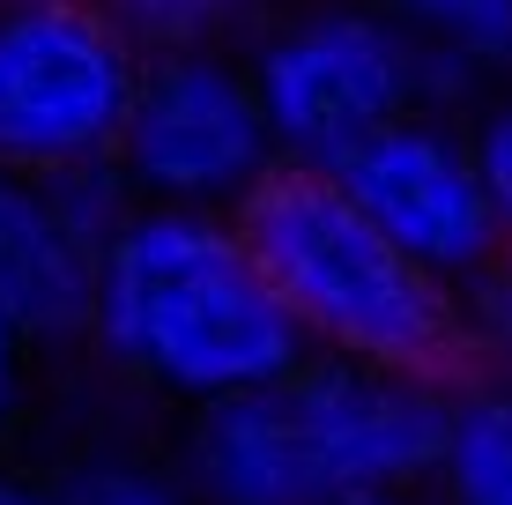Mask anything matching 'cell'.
Masks as SVG:
<instances>
[{
	"label": "cell",
	"mask_w": 512,
	"mask_h": 505,
	"mask_svg": "<svg viewBox=\"0 0 512 505\" xmlns=\"http://www.w3.org/2000/svg\"><path fill=\"white\" fill-rule=\"evenodd\" d=\"M253 90L268 104L282 171L342 179L379 134L423 112L416 38L379 0H312L253 30Z\"/></svg>",
	"instance_id": "obj_4"
},
{
	"label": "cell",
	"mask_w": 512,
	"mask_h": 505,
	"mask_svg": "<svg viewBox=\"0 0 512 505\" xmlns=\"http://www.w3.org/2000/svg\"><path fill=\"white\" fill-rule=\"evenodd\" d=\"M90 357L119 387L201 416L297 379L312 342L238 216L141 208L97 260Z\"/></svg>",
	"instance_id": "obj_1"
},
{
	"label": "cell",
	"mask_w": 512,
	"mask_h": 505,
	"mask_svg": "<svg viewBox=\"0 0 512 505\" xmlns=\"http://www.w3.org/2000/svg\"><path fill=\"white\" fill-rule=\"evenodd\" d=\"M97 253L60 223L45 179L0 171V320L30 350H90Z\"/></svg>",
	"instance_id": "obj_8"
},
{
	"label": "cell",
	"mask_w": 512,
	"mask_h": 505,
	"mask_svg": "<svg viewBox=\"0 0 512 505\" xmlns=\"http://www.w3.org/2000/svg\"><path fill=\"white\" fill-rule=\"evenodd\" d=\"M438 498L446 505H512V379H498V372L461 379Z\"/></svg>",
	"instance_id": "obj_9"
},
{
	"label": "cell",
	"mask_w": 512,
	"mask_h": 505,
	"mask_svg": "<svg viewBox=\"0 0 512 505\" xmlns=\"http://www.w3.org/2000/svg\"><path fill=\"white\" fill-rule=\"evenodd\" d=\"M52 483H60V505H201L179 454H149L134 439L82 446Z\"/></svg>",
	"instance_id": "obj_11"
},
{
	"label": "cell",
	"mask_w": 512,
	"mask_h": 505,
	"mask_svg": "<svg viewBox=\"0 0 512 505\" xmlns=\"http://www.w3.org/2000/svg\"><path fill=\"white\" fill-rule=\"evenodd\" d=\"M468 335H475V372L512 379V253L468 290Z\"/></svg>",
	"instance_id": "obj_14"
},
{
	"label": "cell",
	"mask_w": 512,
	"mask_h": 505,
	"mask_svg": "<svg viewBox=\"0 0 512 505\" xmlns=\"http://www.w3.org/2000/svg\"><path fill=\"white\" fill-rule=\"evenodd\" d=\"M119 30L134 38L141 60L164 52H223V45H253L260 30V0H97Z\"/></svg>",
	"instance_id": "obj_10"
},
{
	"label": "cell",
	"mask_w": 512,
	"mask_h": 505,
	"mask_svg": "<svg viewBox=\"0 0 512 505\" xmlns=\"http://www.w3.org/2000/svg\"><path fill=\"white\" fill-rule=\"evenodd\" d=\"M468 142H475L483 186H490V201H498V216H505V238H512V90H498L468 119Z\"/></svg>",
	"instance_id": "obj_15"
},
{
	"label": "cell",
	"mask_w": 512,
	"mask_h": 505,
	"mask_svg": "<svg viewBox=\"0 0 512 505\" xmlns=\"http://www.w3.org/2000/svg\"><path fill=\"white\" fill-rule=\"evenodd\" d=\"M119 171L134 179L141 208L245 216L282 179V149L245 52H164L141 67L127 134H119Z\"/></svg>",
	"instance_id": "obj_6"
},
{
	"label": "cell",
	"mask_w": 512,
	"mask_h": 505,
	"mask_svg": "<svg viewBox=\"0 0 512 505\" xmlns=\"http://www.w3.org/2000/svg\"><path fill=\"white\" fill-rule=\"evenodd\" d=\"M23 394H30V342L0 320V446H8L15 424H23Z\"/></svg>",
	"instance_id": "obj_16"
},
{
	"label": "cell",
	"mask_w": 512,
	"mask_h": 505,
	"mask_svg": "<svg viewBox=\"0 0 512 505\" xmlns=\"http://www.w3.org/2000/svg\"><path fill=\"white\" fill-rule=\"evenodd\" d=\"M401 505H446V498H438V491H423V498H401Z\"/></svg>",
	"instance_id": "obj_18"
},
{
	"label": "cell",
	"mask_w": 512,
	"mask_h": 505,
	"mask_svg": "<svg viewBox=\"0 0 512 505\" xmlns=\"http://www.w3.org/2000/svg\"><path fill=\"white\" fill-rule=\"evenodd\" d=\"M461 379L312 357L268 394L201 409L179 468L201 505H401L438 491Z\"/></svg>",
	"instance_id": "obj_2"
},
{
	"label": "cell",
	"mask_w": 512,
	"mask_h": 505,
	"mask_svg": "<svg viewBox=\"0 0 512 505\" xmlns=\"http://www.w3.org/2000/svg\"><path fill=\"white\" fill-rule=\"evenodd\" d=\"M290 320L305 327L312 357L372 364L409 379H468L475 335L468 298L423 275L394 238L342 194V179L282 171L238 216Z\"/></svg>",
	"instance_id": "obj_3"
},
{
	"label": "cell",
	"mask_w": 512,
	"mask_h": 505,
	"mask_svg": "<svg viewBox=\"0 0 512 505\" xmlns=\"http://www.w3.org/2000/svg\"><path fill=\"white\" fill-rule=\"evenodd\" d=\"M0 505H60V483L30 468H0Z\"/></svg>",
	"instance_id": "obj_17"
},
{
	"label": "cell",
	"mask_w": 512,
	"mask_h": 505,
	"mask_svg": "<svg viewBox=\"0 0 512 505\" xmlns=\"http://www.w3.org/2000/svg\"><path fill=\"white\" fill-rule=\"evenodd\" d=\"M45 194H52V208H60V223H67V231H75L97 260H104V246H112V238L141 216V194H134L127 171H119V156H97V164L52 171Z\"/></svg>",
	"instance_id": "obj_13"
},
{
	"label": "cell",
	"mask_w": 512,
	"mask_h": 505,
	"mask_svg": "<svg viewBox=\"0 0 512 505\" xmlns=\"http://www.w3.org/2000/svg\"><path fill=\"white\" fill-rule=\"evenodd\" d=\"M141 67L97 0H0V171L52 179L119 156Z\"/></svg>",
	"instance_id": "obj_5"
},
{
	"label": "cell",
	"mask_w": 512,
	"mask_h": 505,
	"mask_svg": "<svg viewBox=\"0 0 512 505\" xmlns=\"http://www.w3.org/2000/svg\"><path fill=\"white\" fill-rule=\"evenodd\" d=\"M342 194L357 201L423 275H438V283L461 290V298L512 253L505 216H498V201H490V186H483V164H475L468 119H431V112L401 119L394 134H379V142L342 171Z\"/></svg>",
	"instance_id": "obj_7"
},
{
	"label": "cell",
	"mask_w": 512,
	"mask_h": 505,
	"mask_svg": "<svg viewBox=\"0 0 512 505\" xmlns=\"http://www.w3.org/2000/svg\"><path fill=\"white\" fill-rule=\"evenodd\" d=\"M416 45L453 52L483 67L498 90H512V0H379Z\"/></svg>",
	"instance_id": "obj_12"
}]
</instances>
